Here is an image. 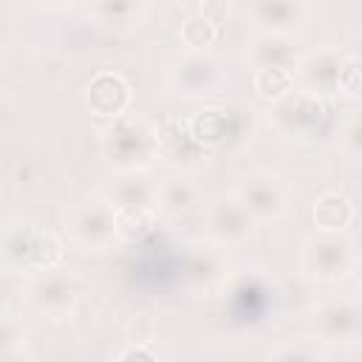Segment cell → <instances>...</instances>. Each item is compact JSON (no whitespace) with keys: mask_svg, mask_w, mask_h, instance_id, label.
Instances as JSON below:
<instances>
[{"mask_svg":"<svg viewBox=\"0 0 362 362\" xmlns=\"http://www.w3.org/2000/svg\"><path fill=\"white\" fill-rule=\"evenodd\" d=\"M65 252H68V243L57 232L28 218H8L3 223L0 263L8 274L31 277L48 269H59L65 263Z\"/></svg>","mask_w":362,"mask_h":362,"instance_id":"cell-1","label":"cell"},{"mask_svg":"<svg viewBox=\"0 0 362 362\" xmlns=\"http://www.w3.org/2000/svg\"><path fill=\"white\" fill-rule=\"evenodd\" d=\"M223 320L232 328L252 331L269 322L277 303V286L272 274L260 266H243L229 272L223 288L218 291Z\"/></svg>","mask_w":362,"mask_h":362,"instance_id":"cell-2","label":"cell"},{"mask_svg":"<svg viewBox=\"0 0 362 362\" xmlns=\"http://www.w3.org/2000/svg\"><path fill=\"white\" fill-rule=\"evenodd\" d=\"M99 147L116 173H147L161 158L158 124L139 113H127L99 130Z\"/></svg>","mask_w":362,"mask_h":362,"instance_id":"cell-3","label":"cell"},{"mask_svg":"<svg viewBox=\"0 0 362 362\" xmlns=\"http://www.w3.org/2000/svg\"><path fill=\"white\" fill-rule=\"evenodd\" d=\"M187 127L206 153H235L252 141L257 116L240 102H221L195 110L187 119Z\"/></svg>","mask_w":362,"mask_h":362,"instance_id":"cell-4","label":"cell"},{"mask_svg":"<svg viewBox=\"0 0 362 362\" xmlns=\"http://www.w3.org/2000/svg\"><path fill=\"white\" fill-rule=\"evenodd\" d=\"M62 229L68 243L82 252H107L116 240H122L116 209L102 192L71 201L62 209Z\"/></svg>","mask_w":362,"mask_h":362,"instance_id":"cell-5","label":"cell"},{"mask_svg":"<svg viewBox=\"0 0 362 362\" xmlns=\"http://www.w3.org/2000/svg\"><path fill=\"white\" fill-rule=\"evenodd\" d=\"M300 269L311 283L337 286L359 269L356 243L348 232H311L300 249Z\"/></svg>","mask_w":362,"mask_h":362,"instance_id":"cell-6","label":"cell"},{"mask_svg":"<svg viewBox=\"0 0 362 362\" xmlns=\"http://www.w3.org/2000/svg\"><path fill=\"white\" fill-rule=\"evenodd\" d=\"M20 294H23L25 308H31L37 317L68 320V317H74V311L82 303L85 283L79 280V274L59 266V269H48V272L23 277Z\"/></svg>","mask_w":362,"mask_h":362,"instance_id":"cell-7","label":"cell"},{"mask_svg":"<svg viewBox=\"0 0 362 362\" xmlns=\"http://www.w3.org/2000/svg\"><path fill=\"white\" fill-rule=\"evenodd\" d=\"M331 119V107L328 99H320L311 90L294 88L291 93H286L283 99L269 105V122L272 127L291 139V141H311L320 133H325Z\"/></svg>","mask_w":362,"mask_h":362,"instance_id":"cell-8","label":"cell"},{"mask_svg":"<svg viewBox=\"0 0 362 362\" xmlns=\"http://www.w3.org/2000/svg\"><path fill=\"white\" fill-rule=\"evenodd\" d=\"M232 192L240 198V204L257 221V226L280 221L291 201V187L286 184L283 175H277L272 170H246L243 175H238Z\"/></svg>","mask_w":362,"mask_h":362,"instance_id":"cell-9","label":"cell"},{"mask_svg":"<svg viewBox=\"0 0 362 362\" xmlns=\"http://www.w3.org/2000/svg\"><path fill=\"white\" fill-rule=\"evenodd\" d=\"M178 272H181V283L189 294L209 297L223 288L232 269L226 263V249H221L204 238V240H192L181 249Z\"/></svg>","mask_w":362,"mask_h":362,"instance_id":"cell-10","label":"cell"},{"mask_svg":"<svg viewBox=\"0 0 362 362\" xmlns=\"http://www.w3.org/2000/svg\"><path fill=\"white\" fill-rule=\"evenodd\" d=\"M204 229L206 240H212L221 249H240L252 240L257 221L249 215V209L240 204L235 192H221L204 204Z\"/></svg>","mask_w":362,"mask_h":362,"instance_id":"cell-11","label":"cell"},{"mask_svg":"<svg viewBox=\"0 0 362 362\" xmlns=\"http://www.w3.org/2000/svg\"><path fill=\"white\" fill-rule=\"evenodd\" d=\"M226 79L223 62L209 51H187L167 68V88L184 99H206Z\"/></svg>","mask_w":362,"mask_h":362,"instance_id":"cell-12","label":"cell"},{"mask_svg":"<svg viewBox=\"0 0 362 362\" xmlns=\"http://www.w3.org/2000/svg\"><path fill=\"white\" fill-rule=\"evenodd\" d=\"M311 322L322 345H354L362 337V303L359 297H325L317 303Z\"/></svg>","mask_w":362,"mask_h":362,"instance_id":"cell-13","label":"cell"},{"mask_svg":"<svg viewBox=\"0 0 362 362\" xmlns=\"http://www.w3.org/2000/svg\"><path fill=\"white\" fill-rule=\"evenodd\" d=\"M311 11L314 8L303 0H260L243 8L255 34H280V37H297V31L311 17Z\"/></svg>","mask_w":362,"mask_h":362,"instance_id":"cell-14","label":"cell"},{"mask_svg":"<svg viewBox=\"0 0 362 362\" xmlns=\"http://www.w3.org/2000/svg\"><path fill=\"white\" fill-rule=\"evenodd\" d=\"M342 62H345V51H339L337 45H320L314 51H305L297 71V88L311 90L320 99L339 96Z\"/></svg>","mask_w":362,"mask_h":362,"instance_id":"cell-15","label":"cell"},{"mask_svg":"<svg viewBox=\"0 0 362 362\" xmlns=\"http://www.w3.org/2000/svg\"><path fill=\"white\" fill-rule=\"evenodd\" d=\"M85 105L99 119H122L133 113V88L119 71H96L85 85Z\"/></svg>","mask_w":362,"mask_h":362,"instance_id":"cell-16","label":"cell"},{"mask_svg":"<svg viewBox=\"0 0 362 362\" xmlns=\"http://www.w3.org/2000/svg\"><path fill=\"white\" fill-rule=\"evenodd\" d=\"M305 57V48L297 37H280V34H255L252 45L246 48V59L252 71L260 68H280V71H300V62Z\"/></svg>","mask_w":362,"mask_h":362,"instance_id":"cell-17","label":"cell"},{"mask_svg":"<svg viewBox=\"0 0 362 362\" xmlns=\"http://www.w3.org/2000/svg\"><path fill=\"white\" fill-rule=\"evenodd\" d=\"M158 144H161V158L173 167H184V170H192L198 167L201 161H206V150L192 139L189 127H187V119H164L158 124Z\"/></svg>","mask_w":362,"mask_h":362,"instance_id":"cell-18","label":"cell"},{"mask_svg":"<svg viewBox=\"0 0 362 362\" xmlns=\"http://www.w3.org/2000/svg\"><path fill=\"white\" fill-rule=\"evenodd\" d=\"M102 195L113 204V209H156L158 181L147 173H116V178L105 184Z\"/></svg>","mask_w":362,"mask_h":362,"instance_id":"cell-19","label":"cell"},{"mask_svg":"<svg viewBox=\"0 0 362 362\" xmlns=\"http://www.w3.org/2000/svg\"><path fill=\"white\" fill-rule=\"evenodd\" d=\"M195 209H204L201 187L187 175H170L158 181V204L156 212L164 218H184Z\"/></svg>","mask_w":362,"mask_h":362,"instance_id":"cell-20","label":"cell"},{"mask_svg":"<svg viewBox=\"0 0 362 362\" xmlns=\"http://www.w3.org/2000/svg\"><path fill=\"white\" fill-rule=\"evenodd\" d=\"M354 218L356 206L342 189H322L311 204L314 232H348Z\"/></svg>","mask_w":362,"mask_h":362,"instance_id":"cell-21","label":"cell"},{"mask_svg":"<svg viewBox=\"0 0 362 362\" xmlns=\"http://www.w3.org/2000/svg\"><path fill=\"white\" fill-rule=\"evenodd\" d=\"M218 31H221V23L212 17L209 6H201L195 8L184 23H181V40L189 51H206L215 40H218Z\"/></svg>","mask_w":362,"mask_h":362,"instance_id":"cell-22","label":"cell"},{"mask_svg":"<svg viewBox=\"0 0 362 362\" xmlns=\"http://www.w3.org/2000/svg\"><path fill=\"white\" fill-rule=\"evenodd\" d=\"M266 362H328V356H325V345L320 339L291 337V339L277 342L269 351Z\"/></svg>","mask_w":362,"mask_h":362,"instance_id":"cell-23","label":"cell"},{"mask_svg":"<svg viewBox=\"0 0 362 362\" xmlns=\"http://www.w3.org/2000/svg\"><path fill=\"white\" fill-rule=\"evenodd\" d=\"M252 88L263 102L272 105L297 88V74L280 71V68H260V71H252Z\"/></svg>","mask_w":362,"mask_h":362,"instance_id":"cell-24","label":"cell"},{"mask_svg":"<svg viewBox=\"0 0 362 362\" xmlns=\"http://www.w3.org/2000/svg\"><path fill=\"white\" fill-rule=\"evenodd\" d=\"M90 14L99 23L133 25V23H141V17L147 14V6L144 3H127V0H105V3H93Z\"/></svg>","mask_w":362,"mask_h":362,"instance_id":"cell-25","label":"cell"},{"mask_svg":"<svg viewBox=\"0 0 362 362\" xmlns=\"http://www.w3.org/2000/svg\"><path fill=\"white\" fill-rule=\"evenodd\" d=\"M156 218H158L156 209H116L119 238L122 240H141L153 229Z\"/></svg>","mask_w":362,"mask_h":362,"instance_id":"cell-26","label":"cell"},{"mask_svg":"<svg viewBox=\"0 0 362 362\" xmlns=\"http://www.w3.org/2000/svg\"><path fill=\"white\" fill-rule=\"evenodd\" d=\"M337 141H339V147H342L345 156L362 161V107L348 110V116L339 122Z\"/></svg>","mask_w":362,"mask_h":362,"instance_id":"cell-27","label":"cell"},{"mask_svg":"<svg viewBox=\"0 0 362 362\" xmlns=\"http://www.w3.org/2000/svg\"><path fill=\"white\" fill-rule=\"evenodd\" d=\"M339 96L362 99V54H345L339 74Z\"/></svg>","mask_w":362,"mask_h":362,"instance_id":"cell-28","label":"cell"},{"mask_svg":"<svg viewBox=\"0 0 362 362\" xmlns=\"http://www.w3.org/2000/svg\"><path fill=\"white\" fill-rule=\"evenodd\" d=\"M116 362H158V356L153 354L150 345H144V342H133V345L122 348V354L116 356Z\"/></svg>","mask_w":362,"mask_h":362,"instance_id":"cell-29","label":"cell"},{"mask_svg":"<svg viewBox=\"0 0 362 362\" xmlns=\"http://www.w3.org/2000/svg\"><path fill=\"white\" fill-rule=\"evenodd\" d=\"M356 291H359V303H362V260H359V269H356Z\"/></svg>","mask_w":362,"mask_h":362,"instance_id":"cell-30","label":"cell"}]
</instances>
